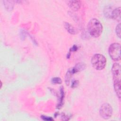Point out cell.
I'll list each match as a JSON object with an SVG mask.
<instances>
[{"mask_svg": "<svg viewBox=\"0 0 121 121\" xmlns=\"http://www.w3.org/2000/svg\"><path fill=\"white\" fill-rule=\"evenodd\" d=\"M112 72L113 77V86L115 92L118 98H121V66L119 63H115L112 65Z\"/></svg>", "mask_w": 121, "mask_h": 121, "instance_id": "cell-1", "label": "cell"}, {"mask_svg": "<svg viewBox=\"0 0 121 121\" xmlns=\"http://www.w3.org/2000/svg\"><path fill=\"white\" fill-rule=\"evenodd\" d=\"M87 30L91 36L98 37L102 33L103 26L97 19L92 18L87 24Z\"/></svg>", "mask_w": 121, "mask_h": 121, "instance_id": "cell-2", "label": "cell"}, {"mask_svg": "<svg viewBox=\"0 0 121 121\" xmlns=\"http://www.w3.org/2000/svg\"><path fill=\"white\" fill-rule=\"evenodd\" d=\"M92 66L96 70L103 69L106 64V59L102 54H95L91 59Z\"/></svg>", "mask_w": 121, "mask_h": 121, "instance_id": "cell-3", "label": "cell"}, {"mask_svg": "<svg viewBox=\"0 0 121 121\" xmlns=\"http://www.w3.org/2000/svg\"><path fill=\"white\" fill-rule=\"evenodd\" d=\"M108 52L111 59L114 61L121 60V45L118 43L111 44L108 49Z\"/></svg>", "mask_w": 121, "mask_h": 121, "instance_id": "cell-4", "label": "cell"}, {"mask_svg": "<svg viewBox=\"0 0 121 121\" xmlns=\"http://www.w3.org/2000/svg\"><path fill=\"white\" fill-rule=\"evenodd\" d=\"M100 115L104 119L107 120L111 117L112 114V109L111 105L108 103L103 104L100 108Z\"/></svg>", "mask_w": 121, "mask_h": 121, "instance_id": "cell-5", "label": "cell"}, {"mask_svg": "<svg viewBox=\"0 0 121 121\" xmlns=\"http://www.w3.org/2000/svg\"><path fill=\"white\" fill-rule=\"evenodd\" d=\"M68 5L71 9L74 11H77L81 7V1L79 0H70L69 1Z\"/></svg>", "mask_w": 121, "mask_h": 121, "instance_id": "cell-6", "label": "cell"}, {"mask_svg": "<svg viewBox=\"0 0 121 121\" xmlns=\"http://www.w3.org/2000/svg\"><path fill=\"white\" fill-rule=\"evenodd\" d=\"M111 18L117 20L118 21H121V8L118 7L114 9L112 13Z\"/></svg>", "mask_w": 121, "mask_h": 121, "instance_id": "cell-7", "label": "cell"}, {"mask_svg": "<svg viewBox=\"0 0 121 121\" xmlns=\"http://www.w3.org/2000/svg\"><path fill=\"white\" fill-rule=\"evenodd\" d=\"M64 26L66 30L71 34H75L76 33V30L74 27H73L68 22H65Z\"/></svg>", "mask_w": 121, "mask_h": 121, "instance_id": "cell-8", "label": "cell"}, {"mask_svg": "<svg viewBox=\"0 0 121 121\" xmlns=\"http://www.w3.org/2000/svg\"><path fill=\"white\" fill-rule=\"evenodd\" d=\"M52 84H60L62 83V81L61 80V78H53L52 79Z\"/></svg>", "mask_w": 121, "mask_h": 121, "instance_id": "cell-9", "label": "cell"}, {"mask_svg": "<svg viewBox=\"0 0 121 121\" xmlns=\"http://www.w3.org/2000/svg\"><path fill=\"white\" fill-rule=\"evenodd\" d=\"M116 33L119 38H121V24L119 23L116 27Z\"/></svg>", "mask_w": 121, "mask_h": 121, "instance_id": "cell-10", "label": "cell"}, {"mask_svg": "<svg viewBox=\"0 0 121 121\" xmlns=\"http://www.w3.org/2000/svg\"><path fill=\"white\" fill-rule=\"evenodd\" d=\"M41 118L44 121H52L53 120V119H52L51 117H47L43 115L41 116Z\"/></svg>", "mask_w": 121, "mask_h": 121, "instance_id": "cell-11", "label": "cell"}]
</instances>
